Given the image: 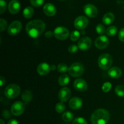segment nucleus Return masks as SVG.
I'll list each match as a JSON object with an SVG mask.
<instances>
[{
  "instance_id": "obj_24",
  "label": "nucleus",
  "mask_w": 124,
  "mask_h": 124,
  "mask_svg": "<svg viewBox=\"0 0 124 124\" xmlns=\"http://www.w3.org/2000/svg\"><path fill=\"white\" fill-rule=\"evenodd\" d=\"M74 118V115L70 111H65L62 115V119L66 122H71Z\"/></svg>"
},
{
  "instance_id": "obj_15",
  "label": "nucleus",
  "mask_w": 124,
  "mask_h": 124,
  "mask_svg": "<svg viewBox=\"0 0 124 124\" xmlns=\"http://www.w3.org/2000/svg\"><path fill=\"white\" fill-rule=\"evenodd\" d=\"M21 8L20 2L18 0H11L8 4V10L12 14H16Z\"/></svg>"
},
{
  "instance_id": "obj_11",
  "label": "nucleus",
  "mask_w": 124,
  "mask_h": 124,
  "mask_svg": "<svg viewBox=\"0 0 124 124\" xmlns=\"http://www.w3.org/2000/svg\"><path fill=\"white\" fill-rule=\"evenodd\" d=\"M84 11L86 15L90 18H94L96 16L98 13V9L96 6L91 4H86L84 7Z\"/></svg>"
},
{
  "instance_id": "obj_42",
  "label": "nucleus",
  "mask_w": 124,
  "mask_h": 124,
  "mask_svg": "<svg viewBox=\"0 0 124 124\" xmlns=\"http://www.w3.org/2000/svg\"><path fill=\"white\" fill-rule=\"evenodd\" d=\"M0 124H5L4 122V121H2V119L0 120Z\"/></svg>"
},
{
  "instance_id": "obj_3",
  "label": "nucleus",
  "mask_w": 124,
  "mask_h": 124,
  "mask_svg": "<svg viewBox=\"0 0 124 124\" xmlns=\"http://www.w3.org/2000/svg\"><path fill=\"white\" fill-rule=\"evenodd\" d=\"M113 64V59L111 55L104 53L100 55L98 59V65L103 70H107L111 68Z\"/></svg>"
},
{
  "instance_id": "obj_26",
  "label": "nucleus",
  "mask_w": 124,
  "mask_h": 124,
  "mask_svg": "<svg viewBox=\"0 0 124 124\" xmlns=\"http://www.w3.org/2000/svg\"><path fill=\"white\" fill-rule=\"evenodd\" d=\"M115 93L121 98H124V85H119L115 88Z\"/></svg>"
},
{
  "instance_id": "obj_35",
  "label": "nucleus",
  "mask_w": 124,
  "mask_h": 124,
  "mask_svg": "<svg viewBox=\"0 0 124 124\" xmlns=\"http://www.w3.org/2000/svg\"><path fill=\"white\" fill-rule=\"evenodd\" d=\"M7 23L5 19L1 18L0 19V31H2L7 28Z\"/></svg>"
},
{
  "instance_id": "obj_22",
  "label": "nucleus",
  "mask_w": 124,
  "mask_h": 124,
  "mask_svg": "<svg viewBox=\"0 0 124 124\" xmlns=\"http://www.w3.org/2000/svg\"><path fill=\"white\" fill-rule=\"evenodd\" d=\"M70 81V78L66 74H63L61 75L58 78V83L60 85L65 86L69 83Z\"/></svg>"
},
{
  "instance_id": "obj_37",
  "label": "nucleus",
  "mask_w": 124,
  "mask_h": 124,
  "mask_svg": "<svg viewBox=\"0 0 124 124\" xmlns=\"http://www.w3.org/2000/svg\"><path fill=\"white\" fill-rule=\"evenodd\" d=\"M119 39L122 42H124V28H122L119 32Z\"/></svg>"
},
{
  "instance_id": "obj_10",
  "label": "nucleus",
  "mask_w": 124,
  "mask_h": 124,
  "mask_svg": "<svg viewBox=\"0 0 124 124\" xmlns=\"http://www.w3.org/2000/svg\"><path fill=\"white\" fill-rule=\"evenodd\" d=\"M109 42L110 41H109L108 38L107 36L102 35L98 37L96 39L94 44L96 47L99 49H105L108 47Z\"/></svg>"
},
{
  "instance_id": "obj_43",
  "label": "nucleus",
  "mask_w": 124,
  "mask_h": 124,
  "mask_svg": "<svg viewBox=\"0 0 124 124\" xmlns=\"http://www.w3.org/2000/svg\"><path fill=\"white\" fill-rule=\"evenodd\" d=\"M60 1H64V0H60Z\"/></svg>"
},
{
  "instance_id": "obj_16",
  "label": "nucleus",
  "mask_w": 124,
  "mask_h": 124,
  "mask_svg": "<svg viewBox=\"0 0 124 124\" xmlns=\"http://www.w3.org/2000/svg\"><path fill=\"white\" fill-rule=\"evenodd\" d=\"M51 70H52L51 66L46 62L41 63L37 68V71L38 74L42 76L47 75V74L49 73Z\"/></svg>"
},
{
  "instance_id": "obj_32",
  "label": "nucleus",
  "mask_w": 124,
  "mask_h": 124,
  "mask_svg": "<svg viewBox=\"0 0 124 124\" xmlns=\"http://www.w3.org/2000/svg\"><path fill=\"white\" fill-rule=\"evenodd\" d=\"M111 84L110 82H105L103 84L102 87V91L105 93H107L110 90L111 88Z\"/></svg>"
},
{
  "instance_id": "obj_1",
  "label": "nucleus",
  "mask_w": 124,
  "mask_h": 124,
  "mask_svg": "<svg viewBox=\"0 0 124 124\" xmlns=\"http://www.w3.org/2000/svg\"><path fill=\"white\" fill-rule=\"evenodd\" d=\"M45 29L46 24L44 22L40 19H35L27 23L26 32L31 38H36L43 33Z\"/></svg>"
},
{
  "instance_id": "obj_4",
  "label": "nucleus",
  "mask_w": 124,
  "mask_h": 124,
  "mask_svg": "<svg viewBox=\"0 0 124 124\" xmlns=\"http://www.w3.org/2000/svg\"><path fill=\"white\" fill-rule=\"evenodd\" d=\"M21 92V88L16 84H10L7 86L4 90L5 96L8 99H13L18 96Z\"/></svg>"
},
{
  "instance_id": "obj_27",
  "label": "nucleus",
  "mask_w": 124,
  "mask_h": 124,
  "mask_svg": "<svg viewBox=\"0 0 124 124\" xmlns=\"http://www.w3.org/2000/svg\"><path fill=\"white\" fill-rule=\"evenodd\" d=\"M65 104L62 102H58V104L56 105L55 110L56 111L57 113H61L63 111L65 110Z\"/></svg>"
},
{
  "instance_id": "obj_23",
  "label": "nucleus",
  "mask_w": 124,
  "mask_h": 124,
  "mask_svg": "<svg viewBox=\"0 0 124 124\" xmlns=\"http://www.w3.org/2000/svg\"><path fill=\"white\" fill-rule=\"evenodd\" d=\"M32 93L31 91L30 90H25L22 94V99L25 103L27 104L28 102L31 101L32 99Z\"/></svg>"
},
{
  "instance_id": "obj_2",
  "label": "nucleus",
  "mask_w": 124,
  "mask_h": 124,
  "mask_svg": "<svg viewBox=\"0 0 124 124\" xmlns=\"http://www.w3.org/2000/svg\"><path fill=\"white\" fill-rule=\"evenodd\" d=\"M110 119V113L105 109L100 108L95 110L91 116L92 124H107Z\"/></svg>"
},
{
  "instance_id": "obj_9",
  "label": "nucleus",
  "mask_w": 124,
  "mask_h": 124,
  "mask_svg": "<svg viewBox=\"0 0 124 124\" xmlns=\"http://www.w3.org/2000/svg\"><path fill=\"white\" fill-rule=\"evenodd\" d=\"M74 24L76 29L78 30H82L88 25V20L84 16H79L76 18Z\"/></svg>"
},
{
  "instance_id": "obj_38",
  "label": "nucleus",
  "mask_w": 124,
  "mask_h": 124,
  "mask_svg": "<svg viewBox=\"0 0 124 124\" xmlns=\"http://www.w3.org/2000/svg\"><path fill=\"white\" fill-rule=\"evenodd\" d=\"M2 116L6 119H9L11 117V115L8 110H4L2 112Z\"/></svg>"
},
{
  "instance_id": "obj_21",
  "label": "nucleus",
  "mask_w": 124,
  "mask_h": 124,
  "mask_svg": "<svg viewBox=\"0 0 124 124\" xmlns=\"http://www.w3.org/2000/svg\"><path fill=\"white\" fill-rule=\"evenodd\" d=\"M34 14V10L32 7L28 6L25 7L23 10V16L24 18L27 19H30L33 16Z\"/></svg>"
},
{
  "instance_id": "obj_41",
  "label": "nucleus",
  "mask_w": 124,
  "mask_h": 124,
  "mask_svg": "<svg viewBox=\"0 0 124 124\" xmlns=\"http://www.w3.org/2000/svg\"><path fill=\"white\" fill-rule=\"evenodd\" d=\"M5 82H6V80L4 78L3 76H1V80H0V85H1V87L3 86V85L4 84Z\"/></svg>"
},
{
  "instance_id": "obj_31",
  "label": "nucleus",
  "mask_w": 124,
  "mask_h": 124,
  "mask_svg": "<svg viewBox=\"0 0 124 124\" xmlns=\"http://www.w3.org/2000/svg\"><path fill=\"white\" fill-rule=\"evenodd\" d=\"M80 37V33L78 31H74L70 35V39L73 41H76Z\"/></svg>"
},
{
  "instance_id": "obj_39",
  "label": "nucleus",
  "mask_w": 124,
  "mask_h": 124,
  "mask_svg": "<svg viewBox=\"0 0 124 124\" xmlns=\"http://www.w3.org/2000/svg\"><path fill=\"white\" fill-rule=\"evenodd\" d=\"M53 35H54V32H52V31H48L46 33L45 36H46V37L47 38H50L52 37Z\"/></svg>"
},
{
  "instance_id": "obj_29",
  "label": "nucleus",
  "mask_w": 124,
  "mask_h": 124,
  "mask_svg": "<svg viewBox=\"0 0 124 124\" xmlns=\"http://www.w3.org/2000/svg\"><path fill=\"white\" fill-rule=\"evenodd\" d=\"M96 31L99 35H103L105 32H106L105 27L102 24H99L96 27Z\"/></svg>"
},
{
  "instance_id": "obj_5",
  "label": "nucleus",
  "mask_w": 124,
  "mask_h": 124,
  "mask_svg": "<svg viewBox=\"0 0 124 124\" xmlns=\"http://www.w3.org/2000/svg\"><path fill=\"white\" fill-rule=\"evenodd\" d=\"M69 73L74 78L81 76L84 71V67L80 62H75L69 68Z\"/></svg>"
},
{
  "instance_id": "obj_19",
  "label": "nucleus",
  "mask_w": 124,
  "mask_h": 124,
  "mask_svg": "<svg viewBox=\"0 0 124 124\" xmlns=\"http://www.w3.org/2000/svg\"><path fill=\"white\" fill-rule=\"evenodd\" d=\"M108 75L112 78L117 79L122 75V70L118 67H113L108 70Z\"/></svg>"
},
{
  "instance_id": "obj_36",
  "label": "nucleus",
  "mask_w": 124,
  "mask_h": 124,
  "mask_svg": "<svg viewBox=\"0 0 124 124\" xmlns=\"http://www.w3.org/2000/svg\"><path fill=\"white\" fill-rule=\"evenodd\" d=\"M78 49V46H76V45L75 44H73V45H71V46L69 47L68 50H69V53H75L77 52Z\"/></svg>"
},
{
  "instance_id": "obj_17",
  "label": "nucleus",
  "mask_w": 124,
  "mask_h": 124,
  "mask_svg": "<svg viewBox=\"0 0 124 124\" xmlns=\"http://www.w3.org/2000/svg\"><path fill=\"white\" fill-rule=\"evenodd\" d=\"M43 12L47 16H53L56 13V8L53 4L47 3L44 6Z\"/></svg>"
},
{
  "instance_id": "obj_28",
  "label": "nucleus",
  "mask_w": 124,
  "mask_h": 124,
  "mask_svg": "<svg viewBox=\"0 0 124 124\" xmlns=\"http://www.w3.org/2000/svg\"><path fill=\"white\" fill-rule=\"evenodd\" d=\"M57 70L59 73H65L67 70H69V69L67 64L64 63H61L57 67Z\"/></svg>"
},
{
  "instance_id": "obj_14",
  "label": "nucleus",
  "mask_w": 124,
  "mask_h": 124,
  "mask_svg": "<svg viewBox=\"0 0 124 124\" xmlns=\"http://www.w3.org/2000/svg\"><path fill=\"white\" fill-rule=\"evenodd\" d=\"M74 87L76 90L81 92L86 91L88 88V85L85 80L83 79H78L74 82Z\"/></svg>"
},
{
  "instance_id": "obj_34",
  "label": "nucleus",
  "mask_w": 124,
  "mask_h": 124,
  "mask_svg": "<svg viewBox=\"0 0 124 124\" xmlns=\"http://www.w3.org/2000/svg\"><path fill=\"white\" fill-rule=\"evenodd\" d=\"M72 124H88L85 119L82 117H77L73 121Z\"/></svg>"
},
{
  "instance_id": "obj_18",
  "label": "nucleus",
  "mask_w": 124,
  "mask_h": 124,
  "mask_svg": "<svg viewBox=\"0 0 124 124\" xmlns=\"http://www.w3.org/2000/svg\"><path fill=\"white\" fill-rule=\"evenodd\" d=\"M82 101L78 97H73L69 101V106L73 110H78L82 107Z\"/></svg>"
},
{
  "instance_id": "obj_8",
  "label": "nucleus",
  "mask_w": 124,
  "mask_h": 124,
  "mask_svg": "<svg viewBox=\"0 0 124 124\" xmlns=\"http://www.w3.org/2000/svg\"><path fill=\"white\" fill-rule=\"evenodd\" d=\"M22 29V24L19 21H15L12 22L7 29V31L9 35H16L19 33Z\"/></svg>"
},
{
  "instance_id": "obj_25",
  "label": "nucleus",
  "mask_w": 124,
  "mask_h": 124,
  "mask_svg": "<svg viewBox=\"0 0 124 124\" xmlns=\"http://www.w3.org/2000/svg\"><path fill=\"white\" fill-rule=\"evenodd\" d=\"M117 33V29L115 26H110L106 30V33L109 36H113Z\"/></svg>"
},
{
  "instance_id": "obj_12",
  "label": "nucleus",
  "mask_w": 124,
  "mask_h": 124,
  "mask_svg": "<svg viewBox=\"0 0 124 124\" xmlns=\"http://www.w3.org/2000/svg\"><path fill=\"white\" fill-rule=\"evenodd\" d=\"M92 46V40L88 36L82 38L79 41L78 46L79 49L82 50H87Z\"/></svg>"
},
{
  "instance_id": "obj_33",
  "label": "nucleus",
  "mask_w": 124,
  "mask_h": 124,
  "mask_svg": "<svg viewBox=\"0 0 124 124\" xmlns=\"http://www.w3.org/2000/svg\"><path fill=\"white\" fill-rule=\"evenodd\" d=\"M7 8V4L4 0H0V13L2 14Z\"/></svg>"
},
{
  "instance_id": "obj_6",
  "label": "nucleus",
  "mask_w": 124,
  "mask_h": 124,
  "mask_svg": "<svg viewBox=\"0 0 124 124\" xmlns=\"http://www.w3.org/2000/svg\"><path fill=\"white\" fill-rule=\"evenodd\" d=\"M54 35L58 39L65 40L69 37V31L64 27H58L54 29Z\"/></svg>"
},
{
  "instance_id": "obj_30",
  "label": "nucleus",
  "mask_w": 124,
  "mask_h": 124,
  "mask_svg": "<svg viewBox=\"0 0 124 124\" xmlns=\"http://www.w3.org/2000/svg\"><path fill=\"white\" fill-rule=\"evenodd\" d=\"M44 0H30V3L33 6L35 7H38L43 4Z\"/></svg>"
},
{
  "instance_id": "obj_20",
  "label": "nucleus",
  "mask_w": 124,
  "mask_h": 124,
  "mask_svg": "<svg viewBox=\"0 0 124 124\" xmlns=\"http://www.w3.org/2000/svg\"><path fill=\"white\" fill-rule=\"evenodd\" d=\"M115 15L113 13L111 12H108V13H105L104 16H103L102 18V22L104 24H106V25H110L111 23H113L115 21Z\"/></svg>"
},
{
  "instance_id": "obj_13",
  "label": "nucleus",
  "mask_w": 124,
  "mask_h": 124,
  "mask_svg": "<svg viewBox=\"0 0 124 124\" xmlns=\"http://www.w3.org/2000/svg\"><path fill=\"white\" fill-rule=\"evenodd\" d=\"M71 96V91L67 87H63L58 93V98L62 102H67Z\"/></svg>"
},
{
  "instance_id": "obj_7",
  "label": "nucleus",
  "mask_w": 124,
  "mask_h": 124,
  "mask_svg": "<svg viewBox=\"0 0 124 124\" xmlns=\"http://www.w3.org/2000/svg\"><path fill=\"white\" fill-rule=\"evenodd\" d=\"M25 110V105L21 101H16L11 107V113L14 116H19L24 113Z\"/></svg>"
},
{
  "instance_id": "obj_40",
  "label": "nucleus",
  "mask_w": 124,
  "mask_h": 124,
  "mask_svg": "<svg viewBox=\"0 0 124 124\" xmlns=\"http://www.w3.org/2000/svg\"><path fill=\"white\" fill-rule=\"evenodd\" d=\"M7 124H19L18 121L16 119H11L8 122Z\"/></svg>"
}]
</instances>
